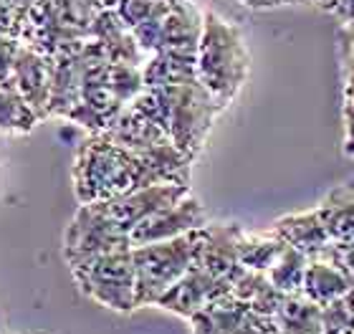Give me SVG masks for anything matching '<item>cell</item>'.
<instances>
[{
    "label": "cell",
    "mask_w": 354,
    "mask_h": 334,
    "mask_svg": "<svg viewBox=\"0 0 354 334\" xmlns=\"http://www.w3.org/2000/svg\"><path fill=\"white\" fill-rule=\"evenodd\" d=\"M71 183L79 205L114 201L119 195L149 187L147 163L137 149H127L102 132L88 134L76 152Z\"/></svg>",
    "instance_id": "cell-1"
},
{
    "label": "cell",
    "mask_w": 354,
    "mask_h": 334,
    "mask_svg": "<svg viewBox=\"0 0 354 334\" xmlns=\"http://www.w3.org/2000/svg\"><path fill=\"white\" fill-rule=\"evenodd\" d=\"M251 71V53L236 23L207 10L198 46V79L225 109L241 94Z\"/></svg>",
    "instance_id": "cell-2"
},
{
    "label": "cell",
    "mask_w": 354,
    "mask_h": 334,
    "mask_svg": "<svg viewBox=\"0 0 354 334\" xmlns=\"http://www.w3.org/2000/svg\"><path fill=\"white\" fill-rule=\"evenodd\" d=\"M198 251L200 228L170 241L134 245L132 259L137 271V309L157 306L165 291L175 286L192 268V263L198 261Z\"/></svg>",
    "instance_id": "cell-3"
},
{
    "label": "cell",
    "mask_w": 354,
    "mask_h": 334,
    "mask_svg": "<svg viewBox=\"0 0 354 334\" xmlns=\"http://www.w3.org/2000/svg\"><path fill=\"white\" fill-rule=\"evenodd\" d=\"M165 97H167V134L175 142V147L195 163L205 147L215 119L225 106L200 84V79L165 86Z\"/></svg>",
    "instance_id": "cell-4"
},
{
    "label": "cell",
    "mask_w": 354,
    "mask_h": 334,
    "mask_svg": "<svg viewBox=\"0 0 354 334\" xmlns=\"http://www.w3.org/2000/svg\"><path fill=\"white\" fill-rule=\"evenodd\" d=\"M76 286L84 297L106 306L111 312L129 314L137 309V271H134L132 248L104 253L71 268Z\"/></svg>",
    "instance_id": "cell-5"
},
{
    "label": "cell",
    "mask_w": 354,
    "mask_h": 334,
    "mask_svg": "<svg viewBox=\"0 0 354 334\" xmlns=\"http://www.w3.org/2000/svg\"><path fill=\"white\" fill-rule=\"evenodd\" d=\"M119 248H132L129 233L119 228L102 210L99 203L79 205L71 223L64 233V261L68 268L82 266L86 261L104 256V253L119 251Z\"/></svg>",
    "instance_id": "cell-6"
},
{
    "label": "cell",
    "mask_w": 354,
    "mask_h": 334,
    "mask_svg": "<svg viewBox=\"0 0 354 334\" xmlns=\"http://www.w3.org/2000/svg\"><path fill=\"white\" fill-rule=\"evenodd\" d=\"M205 13H200L192 0H172L165 15L137 26L132 30L142 51H195L203 38Z\"/></svg>",
    "instance_id": "cell-7"
},
{
    "label": "cell",
    "mask_w": 354,
    "mask_h": 334,
    "mask_svg": "<svg viewBox=\"0 0 354 334\" xmlns=\"http://www.w3.org/2000/svg\"><path fill=\"white\" fill-rule=\"evenodd\" d=\"M21 41L53 59L59 53L74 51L86 44L88 30L71 26L53 0H36L33 8L26 13Z\"/></svg>",
    "instance_id": "cell-8"
},
{
    "label": "cell",
    "mask_w": 354,
    "mask_h": 334,
    "mask_svg": "<svg viewBox=\"0 0 354 334\" xmlns=\"http://www.w3.org/2000/svg\"><path fill=\"white\" fill-rule=\"evenodd\" d=\"M241 233H243V225H238V223L210 221L200 228V251L195 263L223 279L225 284H230V289L238 281V276L245 271L241 266V256H238Z\"/></svg>",
    "instance_id": "cell-9"
},
{
    "label": "cell",
    "mask_w": 354,
    "mask_h": 334,
    "mask_svg": "<svg viewBox=\"0 0 354 334\" xmlns=\"http://www.w3.org/2000/svg\"><path fill=\"white\" fill-rule=\"evenodd\" d=\"M207 223H210L207 210L190 193L185 195L183 201L172 203L167 208L157 210L155 216H149L147 221H142L129 233V238H132V248H134V245L157 243V241H170V238L185 236V233H192V230L203 228Z\"/></svg>",
    "instance_id": "cell-10"
},
{
    "label": "cell",
    "mask_w": 354,
    "mask_h": 334,
    "mask_svg": "<svg viewBox=\"0 0 354 334\" xmlns=\"http://www.w3.org/2000/svg\"><path fill=\"white\" fill-rule=\"evenodd\" d=\"M185 195H190V185H149L119 195L114 201H104L99 205L124 233H132L142 221H147L157 210L167 208L172 203L183 201Z\"/></svg>",
    "instance_id": "cell-11"
},
{
    "label": "cell",
    "mask_w": 354,
    "mask_h": 334,
    "mask_svg": "<svg viewBox=\"0 0 354 334\" xmlns=\"http://www.w3.org/2000/svg\"><path fill=\"white\" fill-rule=\"evenodd\" d=\"M225 294H233L230 284H225L223 279L213 276L210 271L198 266V263H192L190 271H187L175 286H170V289L165 291L162 299L157 301V306L190 322L203 306H207L210 301H215V299L225 297Z\"/></svg>",
    "instance_id": "cell-12"
},
{
    "label": "cell",
    "mask_w": 354,
    "mask_h": 334,
    "mask_svg": "<svg viewBox=\"0 0 354 334\" xmlns=\"http://www.w3.org/2000/svg\"><path fill=\"white\" fill-rule=\"evenodd\" d=\"M288 245L301 251L309 261L317 259H334L339 253V245L334 243L319 210H304V213H291L283 216L271 225Z\"/></svg>",
    "instance_id": "cell-13"
},
{
    "label": "cell",
    "mask_w": 354,
    "mask_h": 334,
    "mask_svg": "<svg viewBox=\"0 0 354 334\" xmlns=\"http://www.w3.org/2000/svg\"><path fill=\"white\" fill-rule=\"evenodd\" d=\"M88 41L111 61V64H137L145 66L147 53L137 44L132 28L127 26L114 8H102L88 26Z\"/></svg>",
    "instance_id": "cell-14"
},
{
    "label": "cell",
    "mask_w": 354,
    "mask_h": 334,
    "mask_svg": "<svg viewBox=\"0 0 354 334\" xmlns=\"http://www.w3.org/2000/svg\"><path fill=\"white\" fill-rule=\"evenodd\" d=\"M51 76L53 59L46 53L21 44L18 59H15V89L36 111L38 119H48V97H51Z\"/></svg>",
    "instance_id": "cell-15"
},
{
    "label": "cell",
    "mask_w": 354,
    "mask_h": 334,
    "mask_svg": "<svg viewBox=\"0 0 354 334\" xmlns=\"http://www.w3.org/2000/svg\"><path fill=\"white\" fill-rule=\"evenodd\" d=\"M84 46H79V48H74V51L53 56L48 119H68L71 117V111L82 104V82H84L82 51H84Z\"/></svg>",
    "instance_id": "cell-16"
},
{
    "label": "cell",
    "mask_w": 354,
    "mask_h": 334,
    "mask_svg": "<svg viewBox=\"0 0 354 334\" xmlns=\"http://www.w3.org/2000/svg\"><path fill=\"white\" fill-rule=\"evenodd\" d=\"M354 289V279L342 263V256L337 253L334 259H317L309 261L306 276H304V289L301 294L309 297L314 304L326 306L334 299L344 297L347 291Z\"/></svg>",
    "instance_id": "cell-17"
},
{
    "label": "cell",
    "mask_w": 354,
    "mask_h": 334,
    "mask_svg": "<svg viewBox=\"0 0 354 334\" xmlns=\"http://www.w3.org/2000/svg\"><path fill=\"white\" fill-rule=\"evenodd\" d=\"M102 134L127 149H147L155 147V145H162V142H170V134L134 104H127L119 111L117 119Z\"/></svg>",
    "instance_id": "cell-18"
},
{
    "label": "cell",
    "mask_w": 354,
    "mask_h": 334,
    "mask_svg": "<svg viewBox=\"0 0 354 334\" xmlns=\"http://www.w3.org/2000/svg\"><path fill=\"white\" fill-rule=\"evenodd\" d=\"M145 86L165 89L198 79V53L195 51H157L149 53L145 66Z\"/></svg>",
    "instance_id": "cell-19"
},
{
    "label": "cell",
    "mask_w": 354,
    "mask_h": 334,
    "mask_svg": "<svg viewBox=\"0 0 354 334\" xmlns=\"http://www.w3.org/2000/svg\"><path fill=\"white\" fill-rule=\"evenodd\" d=\"M251 312V304L243 299L225 294L203 306L190 319V334H238L243 327L245 317Z\"/></svg>",
    "instance_id": "cell-20"
},
{
    "label": "cell",
    "mask_w": 354,
    "mask_h": 334,
    "mask_svg": "<svg viewBox=\"0 0 354 334\" xmlns=\"http://www.w3.org/2000/svg\"><path fill=\"white\" fill-rule=\"evenodd\" d=\"M319 216L324 221L329 236L337 245H354V185L334 187L317 205Z\"/></svg>",
    "instance_id": "cell-21"
},
{
    "label": "cell",
    "mask_w": 354,
    "mask_h": 334,
    "mask_svg": "<svg viewBox=\"0 0 354 334\" xmlns=\"http://www.w3.org/2000/svg\"><path fill=\"white\" fill-rule=\"evenodd\" d=\"M283 248H286V241H283L273 228L271 230H245L243 228L241 241H238L241 266L266 274V271L273 266V261L281 256Z\"/></svg>",
    "instance_id": "cell-22"
},
{
    "label": "cell",
    "mask_w": 354,
    "mask_h": 334,
    "mask_svg": "<svg viewBox=\"0 0 354 334\" xmlns=\"http://www.w3.org/2000/svg\"><path fill=\"white\" fill-rule=\"evenodd\" d=\"M233 297L243 299L245 304H251V309H256V312L273 314L276 317L281 304H283V299H286V294H281L266 274L245 268L243 274L238 276V281L233 284Z\"/></svg>",
    "instance_id": "cell-23"
},
{
    "label": "cell",
    "mask_w": 354,
    "mask_h": 334,
    "mask_svg": "<svg viewBox=\"0 0 354 334\" xmlns=\"http://www.w3.org/2000/svg\"><path fill=\"white\" fill-rule=\"evenodd\" d=\"M276 319L283 334H324L322 306L304 294H288L281 304Z\"/></svg>",
    "instance_id": "cell-24"
},
{
    "label": "cell",
    "mask_w": 354,
    "mask_h": 334,
    "mask_svg": "<svg viewBox=\"0 0 354 334\" xmlns=\"http://www.w3.org/2000/svg\"><path fill=\"white\" fill-rule=\"evenodd\" d=\"M306 266H309V259L301 251H296L294 245L286 243V248L273 261V266L266 271V276L271 279V284L281 294H286V297L288 294H301Z\"/></svg>",
    "instance_id": "cell-25"
},
{
    "label": "cell",
    "mask_w": 354,
    "mask_h": 334,
    "mask_svg": "<svg viewBox=\"0 0 354 334\" xmlns=\"http://www.w3.org/2000/svg\"><path fill=\"white\" fill-rule=\"evenodd\" d=\"M41 119L23 94L13 86H0V129L10 134H28Z\"/></svg>",
    "instance_id": "cell-26"
},
{
    "label": "cell",
    "mask_w": 354,
    "mask_h": 334,
    "mask_svg": "<svg viewBox=\"0 0 354 334\" xmlns=\"http://www.w3.org/2000/svg\"><path fill=\"white\" fill-rule=\"evenodd\" d=\"M324 334H354V289L322 306Z\"/></svg>",
    "instance_id": "cell-27"
},
{
    "label": "cell",
    "mask_w": 354,
    "mask_h": 334,
    "mask_svg": "<svg viewBox=\"0 0 354 334\" xmlns=\"http://www.w3.org/2000/svg\"><path fill=\"white\" fill-rule=\"evenodd\" d=\"M172 0H119L114 10L119 13V18L129 26V28H137L142 23L155 21L160 15H165V10L170 8Z\"/></svg>",
    "instance_id": "cell-28"
},
{
    "label": "cell",
    "mask_w": 354,
    "mask_h": 334,
    "mask_svg": "<svg viewBox=\"0 0 354 334\" xmlns=\"http://www.w3.org/2000/svg\"><path fill=\"white\" fill-rule=\"evenodd\" d=\"M56 6H59V10L64 13V18H66L71 26H76V28L82 30H88V26H91V21L96 18V13L102 10V0H53Z\"/></svg>",
    "instance_id": "cell-29"
},
{
    "label": "cell",
    "mask_w": 354,
    "mask_h": 334,
    "mask_svg": "<svg viewBox=\"0 0 354 334\" xmlns=\"http://www.w3.org/2000/svg\"><path fill=\"white\" fill-rule=\"evenodd\" d=\"M337 48H339V68L344 89L354 86V21L342 23L339 36H337Z\"/></svg>",
    "instance_id": "cell-30"
},
{
    "label": "cell",
    "mask_w": 354,
    "mask_h": 334,
    "mask_svg": "<svg viewBox=\"0 0 354 334\" xmlns=\"http://www.w3.org/2000/svg\"><path fill=\"white\" fill-rule=\"evenodd\" d=\"M21 44V38H0V86L15 89V59Z\"/></svg>",
    "instance_id": "cell-31"
},
{
    "label": "cell",
    "mask_w": 354,
    "mask_h": 334,
    "mask_svg": "<svg viewBox=\"0 0 354 334\" xmlns=\"http://www.w3.org/2000/svg\"><path fill=\"white\" fill-rule=\"evenodd\" d=\"M26 13H21L10 0H0V38H21Z\"/></svg>",
    "instance_id": "cell-32"
},
{
    "label": "cell",
    "mask_w": 354,
    "mask_h": 334,
    "mask_svg": "<svg viewBox=\"0 0 354 334\" xmlns=\"http://www.w3.org/2000/svg\"><path fill=\"white\" fill-rule=\"evenodd\" d=\"M238 334H283V332H281V324L273 314H263L251 309Z\"/></svg>",
    "instance_id": "cell-33"
},
{
    "label": "cell",
    "mask_w": 354,
    "mask_h": 334,
    "mask_svg": "<svg viewBox=\"0 0 354 334\" xmlns=\"http://www.w3.org/2000/svg\"><path fill=\"white\" fill-rule=\"evenodd\" d=\"M344 152L354 157V86L344 89Z\"/></svg>",
    "instance_id": "cell-34"
},
{
    "label": "cell",
    "mask_w": 354,
    "mask_h": 334,
    "mask_svg": "<svg viewBox=\"0 0 354 334\" xmlns=\"http://www.w3.org/2000/svg\"><path fill=\"white\" fill-rule=\"evenodd\" d=\"M326 13H332L339 23L354 21V0H329L324 6Z\"/></svg>",
    "instance_id": "cell-35"
},
{
    "label": "cell",
    "mask_w": 354,
    "mask_h": 334,
    "mask_svg": "<svg viewBox=\"0 0 354 334\" xmlns=\"http://www.w3.org/2000/svg\"><path fill=\"white\" fill-rule=\"evenodd\" d=\"M238 3L245 8H253V10H266V8L279 6V0H238Z\"/></svg>",
    "instance_id": "cell-36"
},
{
    "label": "cell",
    "mask_w": 354,
    "mask_h": 334,
    "mask_svg": "<svg viewBox=\"0 0 354 334\" xmlns=\"http://www.w3.org/2000/svg\"><path fill=\"white\" fill-rule=\"evenodd\" d=\"M10 3H13V6L18 8V10H21V13H28L36 0H10Z\"/></svg>",
    "instance_id": "cell-37"
},
{
    "label": "cell",
    "mask_w": 354,
    "mask_h": 334,
    "mask_svg": "<svg viewBox=\"0 0 354 334\" xmlns=\"http://www.w3.org/2000/svg\"><path fill=\"white\" fill-rule=\"evenodd\" d=\"M296 3H304V6H317V8L324 10V6L329 3V0H296Z\"/></svg>",
    "instance_id": "cell-38"
},
{
    "label": "cell",
    "mask_w": 354,
    "mask_h": 334,
    "mask_svg": "<svg viewBox=\"0 0 354 334\" xmlns=\"http://www.w3.org/2000/svg\"><path fill=\"white\" fill-rule=\"evenodd\" d=\"M117 3H119V0H102V6H104V8H114Z\"/></svg>",
    "instance_id": "cell-39"
},
{
    "label": "cell",
    "mask_w": 354,
    "mask_h": 334,
    "mask_svg": "<svg viewBox=\"0 0 354 334\" xmlns=\"http://www.w3.org/2000/svg\"><path fill=\"white\" fill-rule=\"evenodd\" d=\"M288 3H296V0H279V6H288Z\"/></svg>",
    "instance_id": "cell-40"
}]
</instances>
